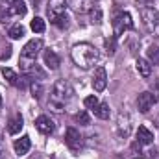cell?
Instances as JSON below:
<instances>
[{"label": "cell", "mask_w": 159, "mask_h": 159, "mask_svg": "<svg viewBox=\"0 0 159 159\" xmlns=\"http://www.w3.org/2000/svg\"><path fill=\"white\" fill-rule=\"evenodd\" d=\"M70 57H72L76 67H80V69H91V67H94L100 61V52L93 44H89V43H80V44L72 46Z\"/></svg>", "instance_id": "6da1fadb"}, {"label": "cell", "mask_w": 159, "mask_h": 159, "mask_svg": "<svg viewBox=\"0 0 159 159\" xmlns=\"http://www.w3.org/2000/svg\"><path fill=\"white\" fill-rule=\"evenodd\" d=\"M72 96H74V89H72V85H70L69 81H65V80H57V81L54 83V87H52L50 106L54 107V111L61 113L63 107L72 100Z\"/></svg>", "instance_id": "7a4b0ae2"}, {"label": "cell", "mask_w": 159, "mask_h": 159, "mask_svg": "<svg viewBox=\"0 0 159 159\" xmlns=\"http://www.w3.org/2000/svg\"><path fill=\"white\" fill-rule=\"evenodd\" d=\"M141 17H143V24L148 32H157L159 30V11L156 7L144 6L141 9Z\"/></svg>", "instance_id": "3957f363"}, {"label": "cell", "mask_w": 159, "mask_h": 159, "mask_svg": "<svg viewBox=\"0 0 159 159\" xmlns=\"http://www.w3.org/2000/svg\"><path fill=\"white\" fill-rule=\"evenodd\" d=\"M13 15H26V6L22 0H19L13 6H0V22H7Z\"/></svg>", "instance_id": "277c9868"}, {"label": "cell", "mask_w": 159, "mask_h": 159, "mask_svg": "<svg viewBox=\"0 0 159 159\" xmlns=\"http://www.w3.org/2000/svg\"><path fill=\"white\" fill-rule=\"evenodd\" d=\"M126 30H133V19L128 11H122L113 19V32H115V35H120Z\"/></svg>", "instance_id": "5b68a950"}, {"label": "cell", "mask_w": 159, "mask_h": 159, "mask_svg": "<svg viewBox=\"0 0 159 159\" xmlns=\"http://www.w3.org/2000/svg\"><path fill=\"white\" fill-rule=\"evenodd\" d=\"M65 143L72 152H80L83 148V137L80 135V131L76 128H67L65 131Z\"/></svg>", "instance_id": "8992f818"}, {"label": "cell", "mask_w": 159, "mask_h": 159, "mask_svg": "<svg viewBox=\"0 0 159 159\" xmlns=\"http://www.w3.org/2000/svg\"><path fill=\"white\" fill-rule=\"evenodd\" d=\"M41 48H43V41L41 39L28 41V43L24 44V48H22V59H32V61H35V57L39 56Z\"/></svg>", "instance_id": "52a82bcc"}, {"label": "cell", "mask_w": 159, "mask_h": 159, "mask_svg": "<svg viewBox=\"0 0 159 159\" xmlns=\"http://www.w3.org/2000/svg\"><path fill=\"white\" fill-rule=\"evenodd\" d=\"M156 102H157V96L152 94V93H148V91H144V93H141L139 98H137V107H139L141 113H148L150 107H152Z\"/></svg>", "instance_id": "ba28073f"}, {"label": "cell", "mask_w": 159, "mask_h": 159, "mask_svg": "<svg viewBox=\"0 0 159 159\" xmlns=\"http://www.w3.org/2000/svg\"><path fill=\"white\" fill-rule=\"evenodd\" d=\"M106 85H107V72L104 67H98L94 70V76H93V89L96 93H102L106 89Z\"/></svg>", "instance_id": "9c48e42d"}, {"label": "cell", "mask_w": 159, "mask_h": 159, "mask_svg": "<svg viewBox=\"0 0 159 159\" xmlns=\"http://www.w3.org/2000/svg\"><path fill=\"white\" fill-rule=\"evenodd\" d=\"M35 128L39 129L43 135H50L56 129V124H54V120L50 119L48 115H39L35 119Z\"/></svg>", "instance_id": "30bf717a"}, {"label": "cell", "mask_w": 159, "mask_h": 159, "mask_svg": "<svg viewBox=\"0 0 159 159\" xmlns=\"http://www.w3.org/2000/svg\"><path fill=\"white\" fill-rule=\"evenodd\" d=\"M67 6H69L67 0H48V7H46L48 17L54 19V17H57V15H63L65 9H67Z\"/></svg>", "instance_id": "8fae6325"}, {"label": "cell", "mask_w": 159, "mask_h": 159, "mask_svg": "<svg viewBox=\"0 0 159 159\" xmlns=\"http://www.w3.org/2000/svg\"><path fill=\"white\" fill-rule=\"evenodd\" d=\"M30 148H32V141H30L28 135H22V137L17 139L15 144H13V150H15L17 156H26V154L30 152Z\"/></svg>", "instance_id": "7c38bea8"}, {"label": "cell", "mask_w": 159, "mask_h": 159, "mask_svg": "<svg viewBox=\"0 0 159 159\" xmlns=\"http://www.w3.org/2000/svg\"><path fill=\"white\" fill-rule=\"evenodd\" d=\"M69 6L76 13H89L94 7V0H69Z\"/></svg>", "instance_id": "4fadbf2b"}, {"label": "cell", "mask_w": 159, "mask_h": 159, "mask_svg": "<svg viewBox=\"0 0 159 159\" xmlns=\"http://www.w3.org/2000/svg\"><path fill=\"white\" fill-rule=\"evenodd\" d=\"M137 143H139L141 146L152 144V143H154V133H152L146 126H139V128H137Z\"/></svg>", "instance_id": "5bb4252c"}, {"label": "cell", "mask_w": 159, "mask_h": 159, "mask_svg": "<svg viewBox=\"0 0 159 159\" xmlns=\"http://www.w3.org/2000/svg\"><path fill=\"white\" fill-rule=\"evenodd\" d=\"M43 57H44V65L48 69H52V70L59 69V57H57V54L54 50H44V56Z\"/></svg>", "instance_id": "9a60e30c"}, {"label": "cell", "mask_w": 159, "mask_h": 159, "mask_svg": "<svg viewBox=\"0 0 159 159\" xmlns=\"http://www.w3.org/2000/svg\"><path fill=\"white\" fill-rule=\"evenodd\" d=\"M135 65H137V72H139L143 78H148V76L152 74V63H150L148 59H144V57H139Z\"/></svg>", "instance_id": "2e32d148"}, {"label": "cell", "mask_w": 159, "mask_h": 159, "mask_svg": "<svg viewBox=\"0 0 159 159\" xmlns=\"http://www.w3.org/2000/svg\"><path fill=\"white\" fill-rule=\"evenodd\" d=\"M22 117L20 115H15V117H11L9 122H7V133H11V135H17L20 129H22Z\"/></svg>", "instance_id": "e0dca14e"}, {"label": "cell", "mask_w": 159, "mask_h": 159, "mask_svg": "<svg viewBox=\"0 0 159 159\" xmlns=\"http://www.w3.org/2000/svg\"><path fill=\"white\" fill-rule=\"evenodd\" d=\"M50 22H52L54 26H57L59 30H65V28H69V24H70V19L67 17V13H63V15H57V17L50 19Z\"/></svg>", "instance_id": "ac0fdd59"}, {"label": "cell", "mask_w": 159, "mask_h": 159, "mask_svg": "<svg viewBox=\"0 0 159 159\" xmlns=\"http://www.w3.org/2000/svg\"><path fill=\"white\" fill-rule=\"evenodd\" d=\"M24 34H26V28H24L22 24H13V26L7 30V35H9L11 39H20V37H24Z\"/></svg>", "instance_id": "d6986e66"}, {"label": "cell", "mask_w": 159, "mask_h": 159, "mask_svg": "<svg viewBox=\"0 0 159 159\" xmlns=\"http://www.w3.org/2000/svg\"><path fill=\"white\" fill-rule=\"evenodd\" d=\"M93 113H94V115H96L98 119L107 120V119H109V113H111V111H109V106H107L106 102H100V104H98V107H96V109H94Z\"/></svg>", "instance_id": "ffe728a7"}, {"label": "cell", "mask_w": 159, "mask_h": 159, "mask_svg": "<svg viewBox=\"0 0 159 159\" xmlns=\"http://www.w3.org/2000/svg\"><path fill=\"white\" fill-rule=\"evenodd\" d=\"M30 28H32V32H35V34H43V32L46 30L44 19H41V17H34L32 22H30Z\"/></svg>", "instance_id": "44dd1931"}, {"label": "cell", "mask_w": 159, "mask_h": 159, "mask_svg": "<svg viewBox=\"0 0 159 159\" xmlns=\"http://www.w3.org/2000/svg\"><path fill=\"white\" fill-rule=\"evenodd\" d=\"M2 76L7 80L9 85H19V83H20V81H19V76L15 74V70H11V69H7V67L2 69Z\"/></svg>", "instance_id": "7402d4cb"}, {"label": "cell", "mask_w": 159, "mask_h": 159, "mask_svg": "<svg viewBox=\"0 0 159 159\" xmlns=\"http://www.w3.org/2000/svg\"><path fill=\"white\" fill-rule=\"evenodd\" d=\"M146 56H148V61L152 65H159V48L157 46H150L148 52H146Z\"/></svg>", "instance_id": "603a6c76"}, {"label": "cell", "mask_w": 159, "mask_h": 159, "mask_svg": "<svg viewBox=\"0 0 159 159\" xmlns=\"http://www.w3.org/2000/svg\"><path fill=\"white\" fill-rule=\"evenodd\" d=\"M83 104H85V107L87 109H91V111H94L96 107H98V104H100V100L94 96V94H91V96H87L85 100H83Z\"/></svg>", "instance_id": "cb8c5ba5"}, {"label": "cell", "mask_w": 159, "mask_h": 159, "mask_svg": "<svg viewBox=\"0 0 159 159\" xmlns=\"http://www.w3.org/2000/svg\"><path fill=\"white\" fill-rule=\"evenodd\" d=\"M30 89H32V96L39 100V98H41V94H43V85H41L39 81H32Z\"/></svg>", "instance_id": "d4e9b609"}, {"label": "cell", "mask_w": 159, "mask_h": 159, "mask_svg": "<svg viewBox=\"0 0 159 159\" xmlns=\"http://www.w3.org/2000/svg\"><path fill=\"white\" fill-rule=\"evenodd\" d=\"M74 119H76V122H78V124H81V126H89V124H91V119H89V115H87L85 111H80V113H76V117H74Z\"/></svg>", "instance_id": "484cf974"}, {"label": "cell", "mask_w": 159, "mask_h": 159, "mask_svg": "<svg viewBox=\"0 0 159 159\" xmlns=\"http://www.w3.org/2000/svg\"><path fill=\"white\" fill-rule=\"evenodd\" d=\"M91 19H93V22H102V11L98 6H94L91 9Z\"/></svg>", "instance_id": "4316f807"}, {"label": "cell", "mask_w": 159, "mask_h": 159, "mask_svg": "<svg viewBox=\"0 0 159 159\" xmlns=\"http://www.w3.org/2000/svg\"><path fill=\"white\" fill-rule=\"evenodd\" d=\"M2 50H4V52L0 54V59H2V61H4V59H9V57H11V50H13V48H11V46H4Z\"/></svg>", "instance_id": "83f0119b"}, {"label": "cell", "mask_w": 159, "mask_h": 159, "mask_svg": "<svg viewBox=\"0 0 159 159\" xmlns=\"http://www.w3.org/2000/svg\"><path fill=\"white\" fill-rule=\"evenodd\" d=\"M106 46H107V52H109V54H113V52H115V39H107L106 41Z\"/></svg>", "instance_id": "f1b7e54d"}, {"label": "cell", "mask_w": 159, "mask_h": 159, "mask_svg": "<svg viewBox=\"0 0 159 159\" xmlns=\"http://www.w3.org/2000/svg\"><path fill=\"white\" fill-rule=\"evenodd\" d=\"M137 4H141V6H152L154 0H137Z\"/></svg>", "instance_id": "f546056e"}, {"label": "cell", "mask_w": 159, "mask_h": 159, "mask_svg": "<svg viewBox=\"0 0 159 159\" xmlns=\"http://www.w3.org/2000/svg\"><path fill=\"white\" fill-rule=\"evenodd\" d=\"M19 0H4L2 2V6H13V4H17Z\"/></svg>", "instance_id": "4dcf8cb0"}, {"label": "cell", "mask_w": 159, "mask_h": 159, "mask_svg": "<svg viewBox=\"0 0 159 159\" xmlns=\"http://www.w3.org/2000/svg\"><path fill=\"white\" fill-rule=\"evenodd\" d=\"M0 107H2V94H0Z\"/></svg>", "instance_id": "1f68e13d"}]
</instances>
